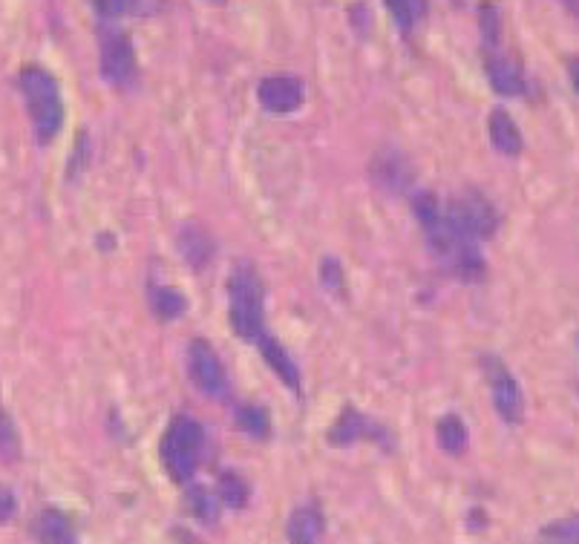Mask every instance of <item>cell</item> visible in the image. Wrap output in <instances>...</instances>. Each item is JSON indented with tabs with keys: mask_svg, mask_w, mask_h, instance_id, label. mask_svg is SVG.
<instances>
[{
	"mask_svg": "<svg viewBox=\"0 0 579 544\" xmlns=\"http://www.w3.org/2000/svg\"><path fill=\"white\" fill-rule=\"evenodd\" d=\"M412 211H415V220H419L421 231H424L427 243H430L435 257L448 265L450 274H455L464 282H482L484 274H487V263H484L482 250H478L473 239L462 236L450 225L435 193H419V196L412 199Z\"/></svg>",
	"mask_w": 579,
	"mask_h": 544,
	"instance_id": "6da1fadb",
	"label": "cell"
},
{
	"mask_svg": "<svg viewBox=\"0 0 579 544\" xmlns=\"http://www.w3.org/2000/svg\"><path fill=\"white\" fill-rule=\"evenodd\" d=\"M228 320L245 343L265 334V282L251 263H236L228 277Z\"/></svg>",
	"mask_w": 579,
	"mask_h": 544,
	"instance_id": "7a4b0ae2",
	"label": "cell"
},
{
	"mask_svg": "<svg viewBox=\"0 0 579 544\" xmlns=\"http://www.w3.org/2000/svg\"><path fill=\"white\" fill-rule=\"evenodd\" d=\"M18 87L27 102V113L32 118L38 141H52L59 136L64 121V102H61L59 82L46 73L44 66H23L18 75Z\"/></svg>",
	"mask_w": 579,
	"mask_h": 544,
	"instance_id": "3957f363",
	"label": "cell"
},
{
	"mask_svg": "<svg viewBox=\"0 0 579 544\" xmlns=\"http://www.w3.org/2000/svg\"><path fill=\"white\" fill-rule=\"evenodd\" d=\"M202 447H206V433H202L199 420L188 418V415H177L170 420L159 444L161 467L170 476V481L188 484L197 476Z\"/></svg>",
	"mask_w": 579,
	"mask_h": 544,
	"instance_id": "277c9868",
	"label": "cell"
},
{
	"mask_svg": "<svg viewBox=\"0 0 579 544\" xmlns=\"http://www.w3.org/2000/svg\"><path fill=\"white\" fill-rule=\"evenodd\" d=\"M450 225L462 236L473 239V243H482V239H491L499 228V214L496 207L482 191L476 188H462L450 196L448 207H444Z\"/></svg>",
	"mask_w": 579,
	"mask_h": 544,
	"instance_id": "5b68a950",
	"label": "cell"
},
{
	"mask_svg": "<svg viewBox=\"0 0 579 544\" xmlns=\"http://www.w3.org/2000/svg\"><path fill=\"white\" fill-rule=\"evenodd\" d=\"M482 375L487 381V390H491L493 409L499 415L505 424L516 427L525 418V395H522V386L516 381V375L507 369V363L496 354H484L482 358Z\"/></svg>",
	"mask_w": 579,
	"mask_h": 544,
	"instance_id": "8992f818",
	"label": "cell"
},
{
	"mask_svg": "<svg viewBox=\"0 0 579 544\" xmlns=\"http://www.w3.org/2000/svg\"><path fill=\"white\" fill-rule=\"evenodd\" d=\"M98 55H102V78L113 87H130L136 82L139 64H136V50L127 32L122 30H102L98 38Z\"/></svg>",
	"mask_w": 579,
	"mask_h": 544,
	"instance_id": "52a82bcc",
	"label": "cell"
},
{
	"mask_svg": "<svg viewBox=\"0 0 579 544\" xmlns=\"http://www.w3.org/2000/svg\"><path fill=\"white\" fill-rule=\"evenodd\" d=\"M188 372H191V381L197 383L199 392H206L213 401H225L228 390H231L228 386V372L222 366L217 349L208 340H191V346H188Z\"/></svg>",
	"mask_w": 579,
	"mask_h": 544,
	"instance_id": "ba28073f",
	"label": "cell"
},
{
	"mask_svg": "<svg viewBox=\"0 0 579 544\" xmlns=\"http://www.w3.org/2000/svg\"><path fill=\"white\" fill-rule=\"evenodd\" d=\"M303 98H306V87L297 75H272V78H263L257 87V102L274 116L301 110Z\"/></svg>",
	"mask_w": 579,
	"mask_h": 544,
	"instance_id": "9c48e42d",
	"label": "cell"
},
{
	"mask_svg": "<svg viewBox=\"0 0 579 544\" xmlns=\"http://www.w3.org/2000/svg\"><path fill=\"white\" fill-rule=\"evenodd\" d=\"M387 429L381 424H375L369 415L358 413L355 406H346L344 415L335 420V427L329 429V444L335 447H349V444L358 441H375V444H387Z\"/></svg>",
	"mask_w": 579,
	"mask_h": 544,
	"instance_id": "30bf717a",
	"label": "cell"
},
{
	"mask_svg": "<svg viewBox=\"0 0 579 544\" xmlns=\"http://www.w3.org/2000/svg\"><path fill=\"white\" fill-rule=\"evenodd\" d=\"M484 70L491 78V87L499 96H525L528 93V78L525 70L519 66V61L510 58L505 50H487L484 52Z\"/></svg>",
	"mask_w": 579,
	"mask_h": 544,
	"instance_id": "8fae6325",
	"label": "cell"
},
{
	"mask_svg": "<svg viewBox=\"0 0 579 544\" xmlns=\"http://www.w3.org/2000/svg\"><path fill=\"white\" fill-rule=\"evenodd\" d=\"M179 250H182V257L191 263L193 271H202L208 263L213 259V236L208 234L199 222H185L182 228H179Z\"/></svg>",
	"mask_w": 579,
	"mask_h": 544,
	"instance_id": "7c38bea8",
	"label": "cell"
},
{
	"mask_svg": "<svg viewBox=\"0 0 579 544\" xmlns=\"http://www.w3.org/2000/svg\"><path fill=\"white\" fill-rule=\"evenodd\" d=\"M487 132H491V145L507 159H516L525 150V139H522L519 125L507 110H493L487 118Z\"/></svg>",
	"mask_w": 579,
	"mask_h": 544,
	"instance_id": "4fadbf2b",
	"label": "cell"
},
{
	"mask_svg": "<svg viewBox=\"0 0 579 544\" xmlns=\"http://www.w3.org/2000/svg\"><path fill=\"white\" fill-rule=\"evenodd\" d=\"M257 346L263 352V361L274 369V375L286 383L288 390H301V369H297L294 358L288 354V349L274 334H269V331L257 340Z\"/></svg>",
	"mask_w": 579,
	"mask_h": 544,
	"instance_id": "5bb4252c",
	"label": "cell"
},
{
	"mask_svg": "<svg viewBox=\"0 0 579 544\" xmlns=\"http://www.w3.org/2000/svg\"><path fill=\"white\" fill-rule=\"evenodd\" d=\"M288 542L292 544H320L323 533H326V522H323V513L312 504L306 508H297L288 515Z\"/></svg>",
	"mask_w": 579,
	"mask_h": 544,
	"instance_id": "9a60e30c",
	"label": "cell"
},
{
	"mask_svg": "<svg viewBox=\"0 0 579 544\" xmlns=\"http://www.w3.org/2000/svg\"><path fill=\"white\" fill-rule=\"evenodd\" d=\"M35 538L38 544H78L73 524L61 510H44L35 519Z\"/></svg>",
	"mask_w": 579,
	"mask_h": 544,
	"instance_id": "2e32d148",
	"label": "cell"
},
{
	"mask_svg": "<svg viewBox=\"0 0 579 544\" xmlns=\"http://www.w3.org/2000/svg\"><path fill=\"white\" fill-rule=\"evenodd\" d=\"M150 309L161 323H170L188 311V297L173 286H154L150 288Z\"/></svg>",
	"mask_w": 579,
	"mask_h": 544,
	"instance_id": "e0dca14e",
	"label": "cell"
},
{
	"mask_svg": "<svg viewBox=\"0 0 579 544\" xmlns=\"http://www.w3.org/2000/svg\"><path fill=\"white\" fill-rule=\"evenodd\" d=\"M372 173L381 179L383 184H387L389 191H403V188L412 182L410 164H407V159H403V156H398V153L378 156V159H375Z\"/></svg>",
	"mask_w": 579,
	"mask_h": 544,
	"instance_id": "ac0fdd59",
	"label": "cell"
},
{
	"mask_svg": "<svg viewBox=\"0 0 579 544\" xmlns=\"http://www.w3.org/2000/svg\"><path fill=\"white\" fill-rule=\"evenodd\" d=\"M435 435H439V447L444 449V452H450V456H462L464 449H467V424H464L459 415H444V418L439 420V427H435Z\"/></svg>",
	"mask_w": 579,
	"mask_h": 544,
	"instance_id": "d6986e66",
	"label": "cell"
},
{
	"mask_svg": "<svg viewBox=\"0 0 579 544\" xmlns=\"http://www.w3.org/2000/svg\"><path fill=\"white\" fill-rule=\"evenodd\" d=\"M234 420H236V427H240L242 433L254 435V438H260V441L272 435V420H269V413H265L260 404L236 406Z\"/></svg>",
	"mask_w": 579,
	"mask_h": 544,
	"instance_id": "ffe728a7",
	"label": "cell"
},
{
	"mask_svg": "<svg viewBox=\"0 0 579 544\" xmlns=\"http://www.w3.org/2000/svg\"><path fill=\"white\" fill-rule=\"evenodd\" d=\"M383 3L401 32H412L427 15V0H383Z\"/></svg>",
	"mask_w": 579,
	"mask_h": 544,
	"instance_id": "44dd1931",
	"label": "cell"
},
{
	"mask_svg": "<svg viewBox=\"0 0 579 544\" xmlns=\"http://www.w3.org/2000/svg\"><path fill=\"white\" fill-rule=\"evenodd\" d=\"M536 544H579V515H568V519L550 522L539 533Z\"/></svg>",
	"mask_w": 579,
	"mask_h": 544,
	"instance_id": "7402d4cb",
	"label": "cell"
},
{
	"mask_svg": "<svg viewBox=\"0 0 579 544\" xmlns=\"http://www.w3.org/2000/svg\"><path fill=\"white\" fill-rule=\"evenodd\" d=\"M21 458V435H18L15 420L9 418V413L0 404V461L15 463Z\"/></svg>",
	"mask_w": 579,
	"mask_h": 544,
	"instance_id": "603a6c76",
	"label": "cell"
},
{
	"mask_svg": "<svg viewBox=\"0 0 579 544\" xmlns=\"http://www.w3.org/2000/svg\"><path fill=\"white\" fill-rule=\"evenodd\" d=\"M220 495H213L208 487H193L191 493H188V510L197 515L199 522H213L220 515Z\"/></svg>",
	"mask_w": 579,
	"mask_h": 544,
	"instance_id": "cb8c5ba5",
	"label": "cell"
},
{
	"mask_svg": "<svg viewBox=\"0 0 579 544\" xmlns=\"http://www.w3.org/2000/svg\"><path fill=\"white\" fill-rule=\"evenodd\" d=\"M217 487H220V501L222 504H228V508H245V501H249V484L236 476V472H222L220 481H217Z\"/></svg>",
	"mask_w": 579,
	"mask_h": 544,
	"instance_id": "d4e9b609",
	"label": "cell"
},
{
	"mask_svg": "<svg viewBox=\"0 0 579 544\" xmlns=\"http://www.w3.org/2000/svg\"><path fill=\"white\" fill-rule=\"evenodd\" d=\"M102 18H122L139 7V0H90Z\"/></svg>",
	"mask_w": 579,
	"mask_h": 544,
	"instance_id": "484cf974",
	"label": "cell"
},
{
	"mask_svg": "<svg viewBox=\"0 0 579 544\" xmlns=\"http://www.w3.org/2000/svg\"><path fill=\"white\" fill-rule=\"evenodd\" d=\"M18 510V501H15V493L9 490V487L0 484V524H7L12 515H15Z\"/></svg>",
	"mask_w": 579,
	"mask_h": 544,
	"instance_id": "4316f807",
	"label": "cell"
},
{
	"mask_svg": "<svg viewBox=\"0 0 579 544\" xmlns=\"http://www.w3.org/2000/svg\"><path fill=\"white\" fill-rule=\"evenodd\" d=\"M323 280L329 282L331 291H338V286H340V265L331 263V259H326V263H323Z\"/></svg>",
	"mask_w": 579,
	"mask_h": 544,
	"instance_id": "83f0119b",
	"label": "cell"
},
{
	"mask_svg": "<svg viewBox=\"0 0 579 544\" xmlns=\"http://www.w3.org/2000/svg\"><path fill=\"white\" fill-rule=\"evenodd\" d=\"M568 73H571V84H573V89H577V96H579V58H573L571 64H568Z\"/></svg>",
	"mask_w": 579,
	"mask_h": 544,
	"instance_id": "f1b7e54d",
	"label": "cell"
}]
</instances>
